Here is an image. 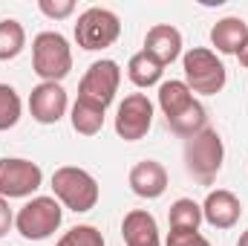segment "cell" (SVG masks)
I'll list each match as a JSON object with an SVG mask.
<instances>
[{"label":"cell","mask_w":248,"mask_h":246,"mask_svg":"<svg viewBox=\"0 0 248 246\" xmlns=\"http://www.w3.org/2000/svg\"><path fill=\"white\" fill-rule=\"evenodd\" d=\"M52 197L63 209L84 214V211L95 209L101 191H98V180L90 171H84L78 165H61L52 174Z\"/></svg>","instance_id":"1"},{"label":"cell","mask_w":248,"mask_h":246,"mask_svg":"<svg viewBox=\"0 0 248 246\" xmlns=\"http://www.w3.org/2000/svg\"><path fill=\"white\" fill-rule=\"evenodd\" d=\"M222 159H225V145L214 127H205L196 136L185 139V168L202 185H211L217 180V174L222 171Z\"/></svg>","instance_id":"2"},{"label":"cell","mask_w":248,"mask_h":246,"mask_svg":"<svg viewBox=\"0 0 248 246\" xmlns=\"http://www.w3.org/2000/svg\"><path fill=\"white\" fill-rule=\"evenodd\" d=\"M72 70V47L61 32H38L32 41V72L41 81H55L61 84V78L69 75Z\"/></svg>","instance_id":"3"},{"label":"cell","mask_w":248,"mask_h":246,"mask_svg":"<svg viewBox=\"0 0 248 246\" xmlns=\"http://www.w3.org/2000/svg\"><path fill=\"white\" fill-rule=\"evenodd\" d=\"M182 70H185V81L190 87V93H199V96H217L225 81H228V72H225V64L217 58L214 50L208 47H193L182 55Z\"/></svg>","instance_id":"4"},{"label":"cell","mask_w":248,"mask_h":246,"mask_svg":"<svg viewBox=\"0 0 248 246\" xmlns=\"http://www.w3.org/2000/svg\"><path fill=\"white\" fill-rule=\"evenodd\" d=\"M63 220V209L55 197H32L26 206H20V211L15 214V229L20 232L23 241H46L58 232Z\"/></svg>","instance_id":"5"},{"label":"cell","mask_w":248,"mask_h":246,"mask_svg":"<svg viewBox=\"0 0 248 246\" xmlns=\"http://www.w3.org/2000/svg\"><path fill=\"white\" fill-rule=\"evenodd\" d=\"M122 35V20L116 12L104 9V6H90L78 15L75 23V41L81 50L95 53V50H107L119 41Z\"/></svg>","instance_id":"6"},{"label":"cell","mask_w":248,"mask_h":246,"mask_svg":"<svg viewBox=\"0 0 248 246\" xmlns=\"http://www.w3.org/2000/svg\"><path fill=\"white\" fill-rule=\"evenodd\" d=\"M119 84H122V67L113 61V58H101V61H93L90 70L84 72L81 84H78V99L87 102V105H95L101 110H107L119 93Z\"/></svg>","instance_id":"7"},{"label":"cell","mask_w":248,"mask_h":246,"mask_svg":"<svg viewBox=\"0 0 248 246\" xmlns=\"http://www.w3.org/2000/svg\"><path fill=\"white\" fill-rule=\"evenodd\" d=\"M41 185H44V171L38 162L23 159V157L0 159V197L6 200L32 197Z\"/></svg>","instance_id":"8"},{"label":"cell","mask_w":248,"mask_h":246,"mask_svg":"<svg viewBox=\"0 0 248 246\" xmlns=\"http://www.w3.org/2000/svg\"><path fill=\"white\" fill-rule=\"evenodd\" d=\"M153 127V102L144 93H130L116 110V133L124 142H139Z\"/></svg>","instance_id":"9"},{"label":"cell","mask_w":248,"mask_h":246,"mask_svg":"<svg viewBox=\"0 0 248 246\" xmlns=\"http://www.w3.org/2000/svg\"><path fill=\"white\" fill-rule=\"evenodd\" d=\"M66 110H69V99H66V90L61 84L41 81L38 87H32V93H29V113H32L35 122L58 124Z\"/></svg>","instance_id":"10"},{"label":"cell","mask_w":248,"mask_h":246,"mask_svg":"<svg viewBox=\"0 0 248 246\" xmlns=\"http://www.w3.org/2000/svg\"><path fill=\"white\" fill-rule=\"evenodd\" d=\"M243 217V203L234 191L228 188H217L208 191L205 203H202V220L214 229H234Z\"/></svg>","instance_id":"11"},{"label":"cell","mask_w":248,"mask_h":246,"mask_svg":"<svg viewBox=\"0 0 248 246\" xmlns=\"http://www.w3.org/2000/svg\"><path fill=\"white\" fill-rule=\"evenodd\" d=\"M127 183L133 188L136 197H144V200H156L165 194L168 188V168L156 159H141L130 168V177Z\"/></svg>","instance_id":"12"},{"label":"cell","mask_w":248,"mask_h":246,"mask_svg":"<svg viewBox=\"0 0 248 246\" xmlns=\"http://www.w3.org/2000/svg\"><path fill=\"white\" fill-rule=\"evenodd\" d=\"M122 238L127 246H162L159 235V223L150 211L144 209H133L127 211L122 220Z\"/></svg>","instance_id":"13"},{"label":"cell","mask_w":248,"mask_h":246,"mask_svg":"<svg viewBox=\"0 0 248 246\" xmlns=\"http://www.w3.org/2000/svg\"><path fill=\"white\" fill-rule=\"evenodd\" d=\"M144 50L168 67L182 55V32L170 23H156L144 35Z\"/></svg>","instance_id":"14"},{"label":"cell","mask_w":248,"mask_h":246,"mask_svg":"<svg viewBox=\"0 0 248 246\" xmlns=\"http://www.w3.org/2000/svg\"><path fill=\"white\" fill-rule=\"evenodd\" d=\"M246 41H248V23L237 15L217 20L214 29H211V44L217 47L219 55H237Z\"/></svg>","instance_id":"15"},{"label":"cell","mask_w":248,"mask_h":246,"mask_svg":"<svg viewBox=\"0 0 248 246\" xmlns=\"http://www.w3.org/2000/svg\"><path fill=\"white\" fill-rule=\"evenodd\" d=\"M193 93L185 81L179 78H170V81H162L159 84V107L165 113V119H176L179 113H185L187 107L193 105Z\"/></svg>","instance_id":"16"},{"label":"cell","mask_w":248,"mask_h":246,"mask_svg":"<svg viewBox=\"0 0 248 246\" xmlns=\"http://www.w3.org/2000/svg\"><path fill=\"white\" fill-rule=\"evenodd\" d=\"M162 72H165V64L159 61V58H153L147 50L136 53V55L127 61V75H130V81H133L136 87H141V90L159 84V81H162Z\"/></svg>","instance_id":"17"},{"label":"cell","mask_w":248,"mask_h":246,"mask_svg":"<svg viewBox=\"0 0 248 246\" xmlns=\"http://www.w3.org/2000/svg\"><path fill=\"white\" fill-rule=\"evenodd\" d=\"M69 122H72V130H75V133H81V136H95V133H101V127H104V110L78 99V102L72 105V110H69Z\"/></svg>","instance_id":"18"},{"label":"cell","mask_w":248,"mask_h":246,"mask_svg":"<svg viewBox=\"0 0 248 246\" xmlns=\"http://www.w3.org/2000/svg\"><path fill=\"white\" fill-rule=\"evenodd\" d=\"M26 47V29L20 20L6 18L0 20V61H12L23 53Z\"/></svg>","instance_id":"19"},{"label":"cell","mask_w":248,"mask_h":246,"mask_svg":"<svg viewBox=\"0 0 248 246\" xmlns=\"http://www.w3.org/2000/svg\"><path fill=\"white\" fill-rule=\"evenodd\" d=\"M168 127H170L176 136L190 139V136H196L199 130H205V127H208V113H205V107H202L199 102H193L185 113H179L176 119H168Z\"/></svg>","instance_id":"20"},{"label":"cell","mask_w":248,"mask_h":246,"mask_svg":"<svg viewBox=\"0 0 248 246\" xmlns=\"http://www.w3.org/2000/svg\"><path fill=\"white\" fill-rule=\"evenodd\" d=\"M168 220H170V229H199L202 223V206L190 197H179L170 211H168Z\"/></svg>","instance_id":"21"},{"label":"cell","mask_w":248,"mask_h":246,"mask_svg":"<svg viewBox=\"0 0 248 246\" xmlns=\"http://www.w3.org/2000/svg\"><path fill=\"white\" fill-rule=\"evenodd\" d=\"M23 102L12 84H0V130H9L20 122Z\"/></svg>","instance_id":"22"},{"label":"cell","mask_w":248,"mask_h":246,"mask_svg":"<svg viewBox=\"0 0 248 246\" xmlns=\"http://www.w3.org/2000/svg\"><path fill=\"white\" fill-rule=\"evenodd\" d=\"M55 246H104V235L95 226L81 223V226H72L69 232H63Z\"/></svg>","instance_id":"23"},{"label":"cell","mask_w":248,"mask_h":246,"mask_svg":"<svg viewBox=\"0 0 248 246\" xmlns=\"http://www.w3.org/2000/svg\"><path fill=\"white\" fill-rule=\"evenodd\" d=\"M165 246H211V241L199 235V229H170Z\"/></svg>","instance_id":"24"},{"label":"cell","mask_w":248,"mask_h":246,"mask_svg":"<svg viewBox=\"0 0 248 246\" xmlns=\"http://www.w3.org/2000/svg\"><path fill=\"white\" fill-rule=\"evenodd\" d=\"M38 9L52 20H63L75 12V0H38Z\"/></svg>","instance_id":"25"},{"label":"cell","mask_w":248,"mask_h":246,"mask_svg":"<svg viewBox=\"0 0 248 246\" xmlns=\"http://www.w3.org/2000/svg\"><path fill=\"white\" fill-rule=\"evenodd\" d=\"M12 226H15V214H12V209H9V200L0 197V238H6Z\"/></svg>","instance_id":"26"},{"label":"cell","mask_w":248,"mask_h":246,"mask_svg":"<svg viewBox=\"0 0 248 246\" xmlns=\"http://www.w3.org/2000/svg\"><path fill=\"white\" fill-rule=\"evenodd\" d=\"M237 61H240V64H243V67L248 70V41L243 44V47H240V53H237Z\"/></svg>","instance_id":"27"},{"label":"cell","mask_w":248,"mask_h":246,"mask_svg":"<svg viewBox=\"0 0 248 246\" xmlns=\"http://www.w3.org/2000/svg\"><path fill=\"white\" fill-rule=\"evenodd\" d=\"M237 246H248V229L240 235V241H237Z\"/></svg>","instance_id":"28"}]
</instances>
